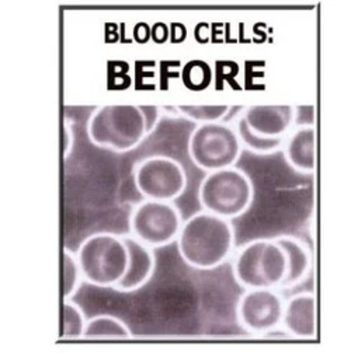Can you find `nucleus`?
I'll use <instances>...</instances> for the list:
<instances>
[{"label": "nucleus", "mask_w": 337, "mask_h": 353, "mask_svg": "<svg viewBox=\"0 0 337 353\" xmlns=\"http://www.w3.org/2000/svg\"><path fill=\"white\" fill-rule=\"evenodd\" d=\"M235 233L228 219L209 212L191 216L182 226L179 252L195 270H214L229 256Z\"/></svg>", "instance_id": "1"}, {"label": "nucleus", "mask_w": 337, "mask_h": 353, "mask_svg": "<svg viewBox=\"0 0 337 353\" xmlns=\"http://www.w3.org/2000/svg\"><path fill=\"white\" fill-rule=\"evenodd\" d=\"M88 135L97 146H106L115 152H128L148 135L145 117L139 105H104L90 117Z\"/></svg>", "instance_id": "2"}, {"label": "nucleus", "mask_w": 337, "mask_h": 353, "mask_svg": "<svg viewBox=\"0 0 337 353\" xmlns=\"http://www.w3.org/2000/svg\"><path fill=\"white\" fill-rule=\"evenodd\" d=\"M233 275L246 289L281 288L288 275L287 252L277 240L251 241L240 250Z\"/></svg>", "instance_id": "3"}, {"label": "nucleus", "mask_w": 337, "mask_h": 353, "mask_svg": "<svg viewBox=\"0 0 337 353\" xmlns=\"http://www.w3.org/2000/svg\"><path fill=\"white\" fill-rule=\"evenodd\" d=\"M81 276L102 288L115 286L128 268L130 255L122 239L97 233L84 240L77 251Z\"/></svg>", "instance_id": "4"}, {"label": "nucleus", "mask_w": 337, "mask_h": 353, "mask_svg": "<svg viewBox=\"0 0 337 353\" xmlns=\"http://www.w3.org/2000/svg\"><path fill=\"white\" fill-rule=\"evenodd\" d=\"M295 123L291 105H251L238 122V137L243 146L256 154H271L282 146V137Z\"/></svg>", "instance_id": "5"}, {"label": "nucleus", "mask_w": 337, "mask_h": 353, "mask_svg": "<svg viewBox=\"0 0 337 353\" xmlns=\"http://www.w3.org/2000/svg\"><path fill=\"white\" fill-rule=\"evenodd\" d=\"M202 208L224 219L243 214L253 201V184L249 175L239 168L229 167L209 172L198 191Z\"/></svg>", "instance_id": "6"}, {"label": "nucleus", "mask_w": 337, "mask_h": 353, "mask_svg": "<svg viewBox=\"0 0 337 353\" xmlns=\"http://www.w3.org/2000/svg\"><path fill=\"white\" fill-rule=\"evenodd\" d=\"M242 153L238 132L222 122L198 125L189 141V154L205 171L233 167Z\"/></svg>", "instance_id": "7"}, {"label": "nucleus", "mask_w": 337, "mask_h": 353, "mask_svg": "<svg viewBox=\"0 0 337 353\" xmlns=\"http://www.w3.org/2000/svg\"><path fill=\"white\" fill-rule=\"evenodd\" d=\"M130 228L137 240L149 247H163L179 237L182 216L175 205L145 201L131 213Z\"/></svg>", "instance_id": "8"}, {"label": "nucleus", "mask_w": 337, "mask_h": 353, "mask_svg": "<svg viewBox=\"0 0 337 353\" xmlns=\"http://www.w3.org/2000/svg\"><path fill=\"white\" fill-rule=\"evenodd\" d=\"M134 181L146 199L171 202L184 192L187 176L183 165L175 159L153 156L137 167Z\"/></svg>", "instance_id": "9"}, {"label": "nucleus", "mask_w": 337, "mask_h": 353, "mask_svg": "<svg viewBox=\"0 0 337 353\" xmlns=\"http://www.w3.org/2000/svg\"><path fill=\"white\" fill-rule=\"evenodd\" d=\"M284 301L271 289H249L239 300L238 320L249 332L264 334L282 323Z\"/></svg>", "instance_id": "10"}, {"label": "nucleus", "mask_w": 337, "mask_h": 353, "mask_svg": "<svg viewBox=\"0 0 337 353\" xmlns=\"http://www.w3.org/2000/svg\"><path fill=\"white\" fill-rule=\"evenodd\" d=\"M282 324L295 338L314 339L316 336V299L312 293L291 297L285 307Z\"/></svg>", "instance_id": "11"}, {"label": "nucleus", "mask_w": 337, "mask_h": 353, "mask_svg": "<svg viewBox=\"0 0 337 353\" xmlns=\"http://www.w3.org/2000/svg\"><path fill=\"white\" fill-rule=\"evenodd\" d=\"M122 240L128 250L130 262L125 275L114 288L119 292H134L151 279L155 270V256L139 240L133 237H124Z\"/></svg>", "instance_id": "12"}, {"label": "nucleus", "mask_w": 337, "mask_h": 353, "mask_svg": "<svg viewBox=\"0 0 337 353\" xmlns=\"http://www.w3.org/2000/svg\"><path fill=\"white\" fill-rule=\"evenodd\" d=\"M287 163L298 172L312 174L316 168V129L301 126L285 145Z\"/></svg>", "instance_id": "13"}, {"label": "nucleus", "mask_w": 337, "mask_h": 353, "mask_svg": "<svg viewBox=\"0 0 337 353\" xmlns=\"http://www.w3.org/2000/svg\"><path fill=\"white\" fill-rule=\"evenodd\" d=\"M276 240L285 250L288 256V275L282 282L281 288L287 289V288L297 286L307 278L311 270V265H312L311 252L308 247L297 239L280 237Z\"/></svg>", "instance_id": "14"}, {"label": "nucleus", "mask_w": 337, "mask_h": 353, "mask_svg": "<svg viewBox=\"0 0 337 353\" xmlns=\"http://www.w3.org/2000/svg\"><path fill=\"white\" fill-rule=\"evenodd\" d=\"M84 338H130L131 332L124 323L111 316L92 319L83 332Z\"/></svg>", "instance_id": "15"}, {"label": "nucleus", "mask_w": 337, "mask_h": 353, "mask_svg": "<svg viewBox=\"0 0 337 353\" xmlns=\"http://www.w3.org/2000/svg\"><path fill=\"white\" fill-rule=\"evenodd\" d=\"M183 84L193 92H201L209 85L213 80V70L204 61H190L182 70Z\"/></svg>", "instance_id": "16"}, {"label": "nucleus", "mask_w": 337, "mask_h": 353, "mask_svg": "<svg viewBox=\"0 0 337 353\" xmlns=\"http://www.w3.org/2000/svg\"><path fill=\"white\" fill-rule=\"evenodd\" d=\"M84 323L83 313L79 307L69 303L68 300L62 304V317H61V338H79L83 336Z\"/></svg>", "instance_id": "17"}, {"label": "nucleus", "mask_w": 337, "mask_h": 353, "mask_svg": "<svg viewBox=\"0 0 337 353\" xmlns=\"http://www.w3.org/2000/svg\"><path fill=\"white\" fill-rule=\"evenodd\" d=\"M177 111L190 121L201 123L221 122L229 112L228 105H179Z\"/></svg>", "instance_id": "18"}, {"label": "nucleus", "mask_w": 337, "mask_h": 353, "mask_svg": "<svg viewBox=\"0 0 337 353\" xmlns=\"http://www.w3.org/2000/svg\"><path fill=\"white\" fill-rule=\"evenodd\" d=\"M79 275H81L77 259L68 251L62 252V297L68 300L79 285Z\"/></svg>", "instance_id": "19"}, {"label": "nucleus", "mask_w": 337, "mask_h": 353, "mask_svg": "<svg viewBox=\"0 0 337 353\" xmlns=\"http://www.w3.org/2000/svg\"><path fill=\"white\" fill-rule=\"evenodd\" d=\"M130 66L126 62L110 61L108 62V88L110 90H125L131 85V77L128 74Z\"/></svg>", "instance_id": "20"}, {"label": "nucleus", "mask_w": 337, "mask_h": 353, "mask_svg": "<svg viewBox=\"0 0 337 353\" xmlns=\"http://www.w3.org/2000/svg\"><path fill=\"white\" fill-rule=\"evenodd\" d=\"M144 117H145V123H146V132L151 134V132L155 129L156 123L160 119V108L156 105H139Z\"/></svg>", "instance_id": "21"}, {"label": "nucleus", "mask_w": 337, "mask_h": 353, "mask_svg": "<svg viewBox=\"0 0 337 353\" xmlns=\"http://www.w3.org/2000/svg\"><path fill=\"white\" fill-rule=\"evenodd\" d=\"M61 148H62V156L66 159V156L70 152L72 148V132H70V125L64 121L62 128H61Z\"/></svg>", "instance_id": "22"}, {"label": "nucleus", "mask_w": 337, "mask_h": 353, "mask_svg": "<svg viewBox=\"0 0 337 353\" xmlns=\"http://www.w3.org/2000/svg\"><path fill=\"white\" fill-rule=\"evenodd\" d=\"M168 35H171V28H168L164 23H156L152 27V39L156 43H163L168 39Z\"/></svg>", "instance_id": "23"}, {"label": "nucleus", "mask_w": 337, "mask_h": 353, "mask_svg": "<svg viewBox=\"0 0 337 353\" xmlns=\"http://www.w3.org/2000/svg\"><path fill=\"white\" fill-rule=\"evenodd\" d=\"M134 37H135V41H138L141 43L148 42L149 38L152 37V28L146 23H139L135 26Z\"/></svg>", "instance_id": "24"}]
</instances>
